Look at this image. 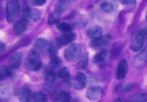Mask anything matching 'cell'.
I'll return each mask as SVG.
<instances>
[{
	"mask_svg": "<svg viewBox=\"0 0 147 102\" xmlns=\"http://www.w3.org/2000/svg\"><path fill=\"white\" fill-rule=\"evenodd\" d=\"M147 101L146 94H137L133 95L129 98L128 101L129 102H144Z\"/></svg>",
	"mask_w": 147,
	"mask_h": 102,
	"instance_id": "24",
	"label": "cell"
},
{
	"mask_svg": "<svg viewBox=\"0 0 147 102\" xmlns=\"http://www.w3.org/2000/svg\"><path fill=\"white\" fill-rule=\"evenodd\" d=\"M59 18L56 16L54 14L51 13L50 14L48 18L47 23L50 25L58 23L59 22Z\"/></svg>",
	"mask_w": 147,
	"mask_h": 102,
	"instance_id": "30",
	"label": "cell"
},
{
	"mask_svg": "<svg viewBox=\"0 0 147 102\" xmlns=\"http://www.w3.org/2000/svg\"><path fill=\"white\" fill-rule=\"evenodd\" d=\"M52 43L44 39L39 38L36 40L35 45L36 47L44 53H49Z\"/></svg>",
	"mask_w": 147,
	"mask_h": 102,
	"instance_id": "12",
	"label": "cell"
},
{
	"mask_svg": "<svg viewBox=\"0 0 147 102\" xmlns=\"http://www.w3.org/2000/svg\"><path fill=\"white\" fill-rule=\"evenodd\" d=\"M12 75V71L10 68L6 66H1L0 68V79L3 80L11 77Z\"/></svg>",
	"mask_w": 147,
	"mask_h": 102,
	"instance_id": "23",
	"label": "cell"
},
{
	"mask_svg": "<svg viewBox=\"0 0 147 102\" xmlns=\"http://www.w3.org/2000/svg\"><path fill=\"white\" fill-rule=\"evenodd\" d=\"M23 19L31 22H37L40 18V14L37 9L29 7L24 8L23 10Z\"/></svg>",
	"mask_w": 147,
	"mask_h": 102,
	"instance_id": "5",
	"label": "cell"
},
{
	"mask_svg": "<svg viewBox=\"0 0 147 102\" xmlns=\"http://www.w3.org/2000/svg\"><path fill=\"white\" fill-rule=\"evenodd\" d=\"M76 38L75 34L69 32L65 33L56 38V42L58 48L65 46L73 41Z\"/></svg>",
	"mask_w": 147,
	"mask_h": 102,
	"instance_id": "6",
	"label": "cell"
},
{
	"mask_svg": "<svg viewBox=\"0 0 147 102\" xmlns=\"http://www.w3.org/2000/svg\"><path fill=\"white\" fill-rule=\"evenodd\" d=\"M70 2V0H58L55 7L56 13L58 15L62 13L68 7Z\"/></svg>",
	"mask_w": 147,
	"mask_h": 102,
	"instance_id": "19",
	"label": "cell"
},
{
	"mask_svg": "<svg viewBox=\"0 0 147 102\" xmlns=\"http://www.w3.org/2000/svg\"><path fill=\"white\" fill-rule=\"evenodd\" d=\"M108 57V51L105 50H102L94 56L92 61L96 65L101 66L107 61Z\"/></svg>",
	"mask_w": 147,
	"mask_h": 102,
	"instance_id": "14",
	"label": "cell"
},
{
	"mask_svg": "<svg viewBox=\"0 0 147 102\" xmlns=\"http://www.w3.org/2000/svg\"><path fill=\"white\" fill-rule=\"evenodd\" d=\"M82 52L81 46L78 43H73L65 50L64 56L67 61L75 62L80 57Z\"/></svg>",
	"mask_w": 147,
	"mask_h": 102,
	"instance_id": "4",
	"label": "cell"
},
{
	"mask_svg": "<svg viewBox=\"0 0 147 102\" xmlns=\"http://www.w3.org/2000/svg\"><path fill=\"white\" fill-rule=\"evenodd\" d=\"M128 71L127 62L125 59L121 61L118 65L116 77L117 79L122 80L126 77Z\"/></svg>",
	"mask_w": 147,
	"mask_h": 102,
	"instance_id": "10",
	"label": "cell"
},
{
	"mask_svg": "<svg viewBox=\"0 0 147 102\" xmlns=\"http://www.w3.org/2000/svg\"><path fill=\"white\" fill-rule=\"evenodd\" d=\"M54 98L57 101L69 102L70 96L69 94L65 90H60L56 91L54 94Z\"/></svg>",
	"mask_w": 147,
	"mask_h": 102,
	"instance_id": "20",
	"label": "cell"
},
{
	"mask_svg": "<svg viewBox=\"0 0 147 102\" xmlns=\"http://www.w3.org/2000/svg\"><path fill=\"white\" fill-rule=\"evenodd\" d=\"M147 63V44L144 49L136 55L134 58V64L137 67H141Z\"/></svg>",
	"mask_w": 147,
	"mask_h": 102,
	"instance_id": "8",
	"label": "cell"
},
{
	"mask_svg": "<svg viewBox=\"0 0 147 102\" xmlns=\"http://www.w3.org/2000/svg\"><path fill=\"white\" fill-rule=\"evenodd\" d=\"M100 8L102 11L106 13L112 12L114 10V6L113 3L105 1L102 2L100 5Z\"/></svg>",
	"mask_w": 147,
	"mask_h": 102,
	"instance_id": "27",
	"label": "cell"
},
{
	"mask_svg": "<svg viewBox=\"0 0 147 102\" xmlns=\"http://www.w3.org/2000/svg\"><path fill=\"white\" fill-rule=\"evenodd\" d=\"M134 88V84L130 83H125L119 84L115 89L116 92L120 93H127L132 91Z\"/></svg>",
	"mask_w": 147,
	"mask_h": 102,
	"instance_id": "21",
	"label": "cell"
},
{
	"mask_svg": "<svg viewBox=\"0 0 147 102\" xmlns=\"http://www.w3.org/2000/svg\"><path fill=\"white\" fill-rule=\"evenodd\" d=\"M22 54L20 52L15 53L9 62V65L13 69H18L21 65L22 60Z\"/></svg>",
	"mask_w": 147,
	"mask_h": 102,
	"instance_id": "18",
	"label": "cell"
},
{
	"mask_svg": "<svg viewBox=\"0 0 147 102\" xmlns=\"http://www.w3.org/2000/svg\"><path fill=\"white\" fill-rule=\"evenodd\" d=\"M120 3L124 5H131L135 6L137 3L136 0H118Z\"/></svg>",
	"mask_w": 147,
	"mask_h": 102,
	"instance_id": "31",
	"label": "cell"
},
{
	"mask_svg": "<svg viewBox=\"0 0 147 102\" xmlns=\"http://www.w3.org/2000/svg\"><path fill=\"white\" fill-rule=\"evenodd\" d=\"M87 84V77L83 73H77L74 79V87L76 90H83L86 87Z\"/></svg>",
	"mask_w": 147,
	"mask_h": 102,
	"instance_id": "9",
	"label": "cell"
},
{
	"mask_svg": "<svg viewBox=\"0 0 147 102\" xmlns=\"http://www.w3.org/2000/svg\"><path fill=\"white\" fill-rule=\"evenodd\" d=\"M30 2L34 5L41 6L46 3V0H30Z\"/></svg>",
	"mask_w": 147,
	"mask_h": 102,
	"instance_id": "32",
	"label": "cell"
},
{
	"mask_svg": "<svg viewBox=\"0 0 147 102\" xmlns=\"http://www.w3.org/2000/svg\"><path fill=\"white\" fill-rule=\"evenodd\" d=\"M115 102H122V99H121V98H120V97H118V98H117L116 100H115Z\"/></svg>",
	"mask_w": 147,
	"mask_h": 102,
	"instance_id": "34",
	"label": "cell"
},
{
	"mask_svg": "<svg viewBox=\"0 0 147 102\" xmlns=\"http://www.w3.org/2000/svg\"><path fill=\"white\" fill-rule=\"evenodd\" d=\"M62 64V61L60 57H55L51 59L50 66L53 69H57L60 67Z\"/></svg>",
	"mask_w": 147,
	"mask_h": 102,
	"instance_id": "29",
	"label": "cell"
},
{
	"mask_svg": "<svg viewBox=\"0 0 147 102\" xmlns=\"http://www.w3.org/2000/svg\"><path fill=\"white\" fill-rule=\"evenodd\" d=\"M101 90L102 88L99 86H92L87 88L86 96L90 100L94 101L98 99L101 95Z\"/></svg>",
	"mask_w": 147,
	"mask_h": 102,
	"instance_id": "7",
	"label": "cell"
},
{
	"mask_svg": "<svg viewBox=\"0 0 147 102\" xmlns=\"http://www.w3.org/2000/svg\"><path fill=\"white\" fill-rule=\"evenodd\" d=\"M20 5L17 0H7L6 4L7 22L11 23L15 20L18 16Z\"/></svg>",
	"mask_w": 147,
	"mask_h": 102,
	"instance_id": "3",
	"label": "cell"
},
{
	"mask_svg": "<svg viewBox=\"0 0 147 102\" xmlns=\"http://www.w3.org/2000/svg\"><path fill=\"white\" fill-rule=\"evenodd\" d=\"M147 38V29H142L136 31L134 34L130 45V49L134 52H138L144 46Z\"/></svg>",
	"mask_w": 147,
	"mask_h": 102,
	"instance_id": "2",
	"label": "cell"
},
{
	"mask_svg": "<svg viewBox=\"0 0 147 102\" xmlns=\"http://www.w3.org/2000/svg\"><path fill=\"white\" fill-rule=\"evenodd\" d=\"M110 39L107 36H102L92 40L90 46L94 48H98L109 44Z\"/></svg>",
	"mask_w": 147,
	"mask_h": 102,
	"instance_id": "15",
	"label": "cell"
},
{
	"mask_svg": "<svg viewBox=\"0 0 147 102\" xmlns=\"http://www.w3.org/2000/svg\"><path fill=\"white\" fill-rule=\"evenodd\" d=\"M44 79L49 82L53 83L57 79V75L53 70H48L45 71L44 76Z\"/></svg>",
	"mask_w": 147,
	"mask_h": 102,
	"instance_id": "25",
	"label": "cell"
},
{
	"mask_svg": "<svg viewBox=\"0 0 147 102\" xmlns=\"http://www.w3.org/2000/svg\"><path fill=\"white\" fill-rule=\"evenodd\" d=\"M89 58V54L88 52L85 53L81 57L80 60L77 64L76 68L78 70H84L87 67Z\"/></svg>",
	"mask_w": 147,
	"mask_h": 102,
	"instance_id": "22",
	"label": "cell"
},
{
	"mask_svg": "<svg viewBox=\"0 0 147 102\" xmlns=\"http://www.w3.org/2000/svg\"><path fill=\"white\" fill-rule=\"evenodd\" d=\"M103 30L98 25H93L90 27L87 31V35L90 39H93L102 36Z\"/></svg>",
	"mask_w": 147,
	"mask_h": 102,
	"instance_id": "16",
	"label": "cell"
},
{
	"mask_svg": "<svg viewBox=\"0 0 147 102\" xmlns=\"http://www.w3.org/2000/svg\"><path fill=\"white\" fill-rule=\"evenodd\" d=\"M57 27L59 31L62 32H70L72 30L71 27L68 23L65 22L57 23Z\"/></svg>",
	"mask_w": 147,
	"mask_h": 102,
	"instance_id": "28",
	"label": "cell"
},
{
	"mask_svg": "<svg viewBox=\"0 0 147 102\" xmlns=\"http://www.w3.org/2000/svg\"><path fill=\"white\" fill-rule=\"evenodd\" d=\"M25 20L20 19L16 21L13 26V31L15 35H20L24 33L27 30V23Z\"/></svg>",
	"mask_w": 147,
	"mask_h": 102,
	"instance_id": "13",
	"label": "cell"
},
{
	"mask_svg": "<svg viewBox=\"0 0 147 102\" xmlns=\"http://www.w3.org/2000/svg\"><path fill=\"white\" fill-rule=\"evenodd\" d=\"M34 92L28 86L25 85L19 92V98L21 102H30L33 100Z\"/></svg>",
	"mask_w": 147,
	"mask_h": 102,
	"instance_id": "11",
	"label": "cell"
},
{
	"mask_svg": "<svg viewBox=\"0 0 147 102\" xmlns=\"http://www.w3.org/2000/svg\"><path fill=\"white\" fill-rule=\"evenodd\" d=\"M5 46V44L3 43H1V45H0V49H1V52L2 51L4 50Z\"/></svg>",
	"mask_w": 147,
	"mask_h": 102,
	"instance_id": "33",
	"label": "cell"
},
{
	"mask_svg": "<svg viewBox=\"0 0 147 102\" xmlns=\"http://www.w3.org/2000/svg\"><path fill=\"white\" fill-rule=\"evenodd\" d=\"M37 102H45L47 101V96L43 91H38L34 93L33 100Z\"/></svg>",
	"mask_w": 147,
	"mask_h": 102,
	"instance_id": "26",
	"label": "cell"
},
{
	"mask_svg": "<svg viewBox=\"0 0 147 102\" xmlns=\"http://www.w3.org/2000/svg\"><path fill=\"white\" fill-rule=\"evenodd\" d=\"M42 65L40 54L35 50H30L23 64L24 69L30 71H37L41 67Z\"/></svg>",
	"mask_w": 147,
	"mask_h": 102,
	"instance_id": "1",
	"label": "cell"
},
{
	"mask_svg": "<svg viewBox=\"0 0 147 102\" xmlns=\"http://www.w3.org/2000/svg\"><path fill=\"white\" fill-rule=\"evenodd\" d=\"M58 75L59 78L63 81L66 87L70 88L71 86V75L67 68L65 67L61 69L58 71Z\"/></svg>",
	"mask_w": 147,
	"mask_h": 102,
	"instance_id": "17",
	"label": "cell"
}]
</instances>
